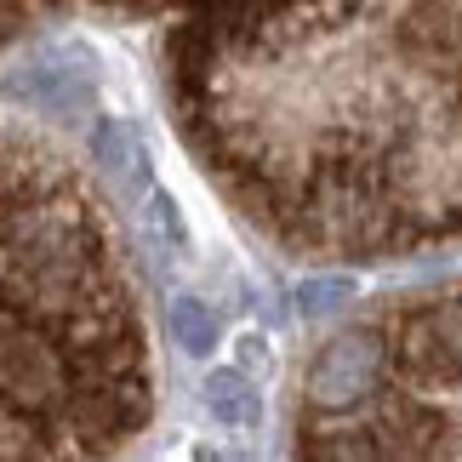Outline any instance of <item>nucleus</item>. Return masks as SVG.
<instances>
[{
  "mask_svg": "<svg viewBox=\"0 0 462 462\" xmlns=\"http://www.w3.org/2000/svg\"><path fill=\"white\" fill-rule=\"evenodd\" d=\"M97 314L58 183L0 149V446L69 434L92 411Z\"/></svg>",
  "mask_w": 462,
  "mask_h": 462,
  "instance_id": "nucleus-1",
  "label": "nucleus"
},
{
  "mask_svg": "<svg viewBox=\"0 0 462 462\" xmlns=\"http://www.w3.org/2000/svg\"><path fill=\"white\" fill-rule=\"evenodd\" d=\"M206 405H211V417H217V422H228V429H245V422L257 417L252 388H245L240 371H223V377L206 388Z\"/></svg>",
  "mask_w": 462,
  "mask_h": 462,
  "instance_id": "nucleus-2",
  "label": "nucleus"
}]
</instances>
